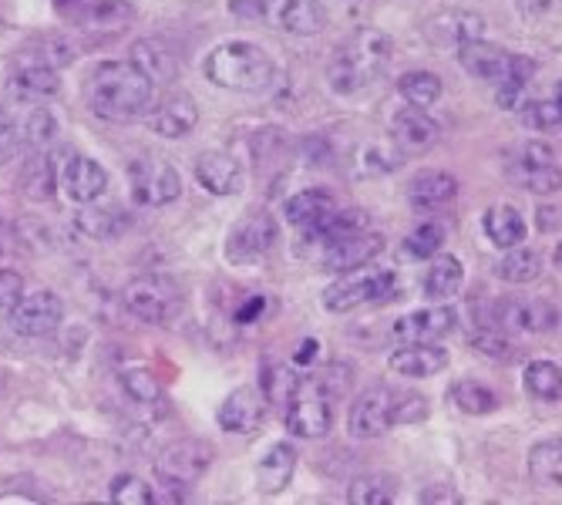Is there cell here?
I'll use <instances>...</instances> for the list:
<instances>
[{
    "label": "cell",
    "instance_id": "obj_42",
    "mask_svg": "<svg viewBox=\"0 0 562 505\" xmlns=\"http://www.w3.org/2000/svg\"><path fill=\"white\" fill-rule=\"evenodd\" d=\"M18 132H21V138L31 148H44L47 142H55L58 122H55V115H50L47 109H27V115L18 122Z\"/></svg>",
    "mask_w": 562,
    "mask_h": 505
},
{
    "label": "cell",
    "instance_id": "obj_45",
    "mask_svg": "<svg viewBox=\"0 0 562 505\" xmlns=\"http://www.w3.org/2000/svg\"><path fill=\"white\" fill-rule=\"evenodd\" d=\"M122 388L132 401L138 404H156L162 397V388H159V378L151 374L148 368H125L122 371Z\"/></svg>",
    "mask_w": 562,
    "mask_h": 505
},
{
    "label": "cell",
    "instance_id": "obj_5",
    "mask_svg": "<svg viewBox=\"0 0 562 505\" xmlns=\"http://www.w3.org/2000/svg\"><path fill=\"white\" fill-rule=\"evenodd\" d=\"M233 11L246 18H260L270 27L300 37L321 34L327 24V11L321 0H243V4H233Z\"/></svg>",
    "mask_w": 562,
    "mask_h": 505
},
{
    "label": "cell",
    "instance_id": "obj_41",
    "mask_svg": "<svg viewBox=\"0 0 562 505\" xmlns=\"http://www.w3.org/2000/svg\"><path fill=\"white\" fill-rule=\"evenodd\" d=\"M55 182H58V176H55V166L47 162V156H34L21 176V189L31 199H50L55 195Z\"/></svg>",
    "mask_w": 562,
    "mask_h": 505
},
{
    "label": "cell",
    "instance_id": "obj_27",
    "mask_svg": "<svg viewBox=\"0 0 562 505\" xmlns=\"http://www.w3.org/2000/svg\"><path fill=\"white\" fill-rule=\"evenodd\" d=\"M334 210H337V202H334L330 192H324V189H303V192L286 199L283 216H286V223H293L300 229H311V226L324 223Z\"/></svg>",
    "mask_w": 562,
    "mask_h": 505
},
{
    "label": "cell",
    "instance_id": "obj_55",
    "mask_svg": "<svg viewBox=\"0 0 562 505\" xmlns=\"http://www.w3.org/2000/svg\"><path fill=\"white\" fill-rule=\"evenodd\" d=\"M263 311H267V300H263V296H252V300L246 303V307H239L236 321H239V324H252Z\"/></svg>",
    "mask_w": 562,
    "mask_h": 505
},
{
    "label": "cell",
    "instance_id": "obj_12",
    "mask_svg": "<svg viewBox=\"0 0 562 505\" xmlns=\"http://www.w3.org/2000/svg\"><path fill=\"white\" fill-rule=\"evenodd\" d=\"M495 324L505 330L549 334L559 327V311L542 296H505L495 307Z\"/></svg>",
    "mask_w": 562,
    "mask_h": 505
},
{
    "label": "cell",
    "instance_id": "obj_34",
    "mask_svg": "<svg viewBox=\"0 0 562 505\" xmlns=\"http://www.w3.org/2000/svg\"><path fill=\"white\" fill-rule=\"evenodd\" d=\"M462 280H465V267L458 263V257H435L431 270L425 273V293L431 300H448L458 293Z\"/></svg>",
    "mask_w": 562,
    "mask_h": 505
},
{
    "label": "cell",
    "instance_id": "obj_19",
    "mask_svg": "<svg viewBox=\"0 0 562 505\" xmlns=\"http://www.w3.org/2000/svg\"><path fill=\"white\" fill-rule=\"evenodd\" d=\"M387 364L401 378H431L448 368V350L438 344H407L391 354Z\"/></svg>",
    "mask_w": 562,
    "mask_h": 505
},
{
    "label": "cell",
    "instance_id": "obj_15",
    "mask_svg": "<svg viewBox=\"0 0 562 505\" xmlns=\"http://www.w3.org/2000/svg\"><path fill=\"white\" fill-rule=\"evenodd\" d=\"M263 412H267V397L257 388H236L220 404L216 422L226 435H249L263 422Z\"/></svg>",
    "mask_w": 562,
    "mask_h": 505
},
{
    "label": "cell",
    "instance_id": "obj_6",
    "mask_svg": "<svg viewBox=\"0 0 562 505\" xmlns=\"http://www.w3.org/2000/svg\"><path fill=\"white\" fill-rule=\"evenodd\" d=\"M128 182L138 206H169L182 192L179 172L156 156H138L128 162Z\"/></svg>",
    "mask_w": 562,
    "mask_h": 505
},
{
    "label": "cell",
    "instance_id": "obj_37",
    "mask_svg": "<svg viewBox=\"0 0 562 505\" xmlns=\"http://www.w3.org/2000/svg\"><path fill=\"white\" fill-rule=\"evenodd\" d=\"M397 91L404 94L407 105H415V109H431L435 101L441 98V78L431 75V71H407V75H401Z\"/></svg>",
    "mask_w": 562,
    "mask_h": 505
},
{
    "label": "cell",
    "instance_id": "obj_51",
    "mask_svg": "<svg viewBox=\"0 0 562 505\" xmlns=\"http://www.w3.org/2000/svg\"><path fill=\"white\" fill-rule=\"evenodd\" d=\"M24 296V277L14 270H0V311H14Z\"/></svg>",
    "mask_w": 562,
    "mask_h": 505
},
{
    "label": "cell",
    "instance_id": "obj_38",
    "mask_svg": "<svg viewBox=\"0 0 562 505\" xmlns=\"http://www.w3.org/2000/svg\"><path fill=\"white\" fill-rule=\"evenodd\" d=\"M522 384L536 401H562V368L552 361H532Z\"/></svg>",
    "mask_w": 562,
    "mask_h": 505
},
{
    "label": "cell",
    "instance_id": "obj_52",
    "mask_svg": "<svg viewBox=\"0 0 562 505\" xmlns=\"http://www.w3.org/2000/svg\"><path fill=\"white\" fill-rule=\"evenodd\" d=\"M516 162H529V166H555V156L546 142H526L516 152Z\"/></svg>",
    "mask_w": 562,
    "mask_h": 505
},
{
    "label": "cell",
    "instance_id": "obj_20",
    "mask_svg": "<svg viewBox=\"0 0 562 505\" xmlns=\"http://www.w3.org/2000/svg\"><path fill=\"white\" fill-rule=\"evenodd\" d=\"M61 186H65V195L71 202H78V206H88V202H94L101 192L109 189V176L105 169H101L94 159H71L61 172Z\"/></svg>",
    "mask_w": 562,
    "mask_h": 505
},
{
    "label": "cell",
    "instance_id": "obj_10",
    "mask_svg": "<svg viewBox=\"0 0 562 505\" xmlns=\"http://www.w3.org/2000/svg\"><path fill=\"white\" fill-rule=\"evenodd\" d=\"M391 293H394L391 270H378V273H364V277H344L324 290V307L330 314H347V311L364 307L371 300H384Z\"/></svg>",
    "mask_w": 562,
    "mask_h": 505
},
{
    "label": "cell",
    "instance_id": "obj_24",
    "mask_svg": "<svg viewBox=\"0 0 562 505\" xmlns=\"http://www.w3.org/2000/svg\"><path fill=\"white\" fill-rule=\"evenodd\" d=\"M391 135L404 152H425L438 142V125L422 109H401L391 119Z\"/></svg>",
    "mask_w": 562,
    "mask_h": 505
},
{
    "label": "cell",
    "instance_id": "obj_56",
    "mask_svg": "<svg viewBox=\"0 0 562 505\" xmlns=\"http://www.w3.org/2000/svg\"><path fill=\"white\" fill-rule=\"evenodd\" d=\"M317 350H321V344H317L314 337H306V340H300V347H296V354H293V361H296V364H311V361H317Z\"/></svg>",
    "mask_w": 562,
    "mask_h": 505
},
{
    "label": "cell",
    "instance_id": "obj_30",
    "mask_svg": "<svg viewBox=\"0 0 562 505\" xmlns=\"http://www.w3.org/2000/svg\"><path fill=\"white\" fill-rule=\"evenodd\" d=\"M135 21V8L128 0H91V4L81 8V24L88 31H105V34H119Z\"/></svg>",
    "mask_w": 562,
    "mask_h": 505
},
{
    "label": "cell",
    "instance_id": "obj_50",
    "mask_svg": "<svg viewBox=\"0 0 562 505\" xmlns=\"http://www.w3.org/2000/svg\"><path fill=\"white\" fill-rule=\"evenodd\" d=\"M306 381H311L317 391H324L327 397H344L347 394V388L353 384V371L347 368V364H327L324 371H317V374H306Z\"/></svg>",
    "mask_w": 562,
    "mask_h": 505
},
{
    "label": "cell",
    "instance_id": "obj_16",
    "mask_svg": "<svg viewBox=\"0 0 562 505\" xmlns=\"http://www.w3.org/2000/svg\"><path fill=\"white\" fill-rule=\"evenodd\" d=\"M458 61H462V68L479 78V81H488V85H502L508 78V71H513V55H508L505 47L498 44H488V41H469L458 47Z\"/></svg>",
    "mask_w": 562,
    "mask_h": 505
},
{
    "label": "cell",
    "instance_id": "obj_25",
    "mask_svg": "<svg viewBox=\"0 0 562 505\" xmlns=\"http://www.w3.org/2000/svg\"><path fill=\"white\" fill-rule=\"evenodd\" d=\"M293 472H296V448L290 441H277L267 448V454L257 465V485H260V492L277 495L290 485Z\"/></svg>",
    "mask_w": 562,
    "mask_h": 505
},
{
    "label": "cell",
    "instance_id": "obj_7",
    "mask_svg": "<svg viewBox=\"0 0 562 505\" xmlns=\"http://www.w3.org/2000/svg\"><path fill=\"white\" fill-rule=\"evenodd\" d=\"M330 425H334V397H327L306 378H300L296 394L286 401V428L296 438H324Z\"/></svg>",
    "mask_w": 562,
    "mask_h": 505
},
{
    "label": "cell",
    "instance_id": "obj_11",
    "mask_svg": "<svg viewBox=\"0 0 562 505\" xmlns=\"http://www.w3.org/2000/svg\"><path fill=\"white\" fill-rule=\"evenodd\" d=\"M65 321V300L55 290H34L24 293L21 303L11 311V324L24 337H47L55 334Z\"/></svg>",
    "mask_w": 562,
    "mask_h": 505
},
{
    "label": "cell",
    "instance_id": "obj_23",
    "mask_svg": "<svg viewBox=\"0 0 562 505\" xmlns=\"http://www.w3.org/2000/svg\"><path fill=\"white\" fill-rule=\"evenodd\" d=\"M195 122H199V109L189 94H172L148 115V128L162 138H182L195 128Z\"/></svg>",
    "mask_w": 562,
    "mask_h": 505
},
{
    "label": "cell",
    "instance_id": "obj_2",
    "mask_svg": "<svg viewBox=\"0 0 562 505\" xmlns=\"http://www.w3.org/2000/svg\"><path fill=\"white\" fill-rule=\"evenodd\" d=\"M391 61V37L371 27L353 31L330 61V88L337 94H357L364 91L374 78L384 75Z\"/></svg>",
    "mask_w": 562,
    "mask_h": 505
},
{
    "label": "cell",
    "instance_id": "obj_49",
    "mask_svg": "<svg viewBox=\"0 0 562 505\" xmlns=\"http://www.w3.org/2000/svg\"><path fill=\"white\" fill-rule=\"evenodd\" d=\"M425 415H428V397L425 394L394 391V408H391L394 425H415V422H425Z\"/></svg>",
    "mask_w": 562,
    "mask_h": 505
},
{
    "label": "cell",
    "instance_id": "obj_48",
    "mask_svg": "<svg viewBox=\"0 0 562 505\" xmlns=\"http://www.w3.org/2000/svg\"><path fill=\"white\" fill-rule=\"evenodd\" d=\"M472 350H479L482 358H488L495 364H513L519 358V347L513 340H505L502 334H492V330L472 337Z\"/></svg>",
    "mask_w": 562,
    "mask_h": 505
},
{
    "label": "cell",
    "instance_id": "obj_36",
    "mask_svg": "<svg viewBox=\"0 0 562 505\" xmlns=\"http://www.w3.org/2000/svg\"><path fill=\"white\" fill-rule=\"evenodd\" d=\"M128 220L122 216V210H94L88 202V210L78 213V229L88 239H119L125 233Z\"/></svg>",
    "mask_w": 562,
    "mask_h": 505
},
{
    "label": "cell",
    "instance_id": "obj_4",
    "mask_svg": "<svg viewBox=\"0 0 562 505\" xmlns=\"http://www.w3.org/2000/svg\"><path fill=\"white\" fill-rule=\"evenodd\" d=\"M122 303H125V311L142 324H172L186 307L179 283L162 273L135 277L122 290Z\"/></svg>",
    "mask_w": 562,
    "mask_h": 505
},
{
    "label": "cell",
    "instance_id": "obj_43",
    "mask_svg": "<svg viewBox=\"0 0 562 505\" xmlns=\"http://www.w3.org/2000/svg\"><path fill=\"white\" fill-rule=\"evenodd\" d=\"M445 243V229L438 223H422L404 236V252L415 260H431Z\"/></svg>",
    "mask_w": 562,
    "mask_h": 505
},
{
    "label": "cell",
    "instance_id": "obj_31",
    "mask_svg": "<svg viewBox=\"0 0 562 505\" xmlns=\"http://www.w3.org/2000/svg\"><path fill=\"white\" fill-rule=\"evenodd\" d=\"M529 475L546 489H562V438H546L529 448Z\"/></svg>",
    "mask_w": 562,
    "mask_h": 505
},
{
    "label": "cell",
    "instance_id": "obj_3",
    "mask_svg": "<svg viewBox=\"0 0 562 505\" xmlns=\"http://www.w3.org/2000/svg\"><path fill=\"white\" fill-rule=\"evenodd\" d=\"M273 75V58L252 41H223L206 55V78L226 91H263Z\"/></svg>",
    "mask_w": 562,
    "mask_h": 505
},
{
    "label": "cell",
    "instance_id": "obj_13",
    "mask_svg": "<svg viewBox=\"0 0 562 505\" xmlns=\"http://www.w3.org/2000/svg\"><path fill=\"white\" fill-rule=\"evenodd\" d=\"M391 408H394V391L391 388H371V391H364L361 397L350 404L347 431L353 438H378V435H384L394 425Z\"/></svg>",
    "mask_w": 562,
    "mask_h": 505
},
{
    "label": "cell",
    "instance_id": "obj_21",
    "mask_svg": "<svg viewBox=\"0 0 562 505\" xmlns=\"http://www.w3.org/2000/svg\"><path fill=\"white\" fill-rule=\"evenodd\" d=\"M195 179L206 186L213 195H229L243 182V166L229 152H202L195 159Z\"/></svg>",
    "mask_w": 562,
    "mask_h": 505
},
{
    "label": "cell",
    "instance_id": "obj_54",
    "mask_svg": "<svg viewBox=\"0 0 562 505\" xmlns=\"http://www.w3.org/2000/svg\"><path fill=\"white\" fill-rule=\"evenodd\" d=\"M422 502H425V505H458V502H462V495L451 492V489H445V485H431V489L422 492Z\"/></svg>",
    "mask_w": 562,
    "mask_h": 505
},
{
    "label": "cell",
    "instance_id": "obj_22",
    "mask_svg": "<svg viewBox=\"0 0 562 505\" xmlns=\"http://www.w3.org/2000/svg\"><path fill=\"white\" fill-rule=\"evenodd\" d=\"M132 65H135L151 85H156V88L172 85L176 75H179L176 55H172V50H169L162 41H156V37L135 41V47H132Z\"/></svg>",
    "mask_w": 562,
    "mask_h": 505
},
{
    "label": "cell",
    "instance_id": "obj_53",
    "mask_svg": "<svg viewBox=\"0 0 562 505\" xmlns=\"http://www.w3.org/2000/svg\"><path fill=\"white\" fill-rule=\"evenodd\" d=\"M18 138H21V132H18V119H14L4 105H0V159L11 156L14 145H18Z\"/></svg>",
    "mask_w": 562,
    "mask_h": 505
},
{
    "label": "cell",
    "instance_id": "obj_47",
    "mask_svg": "<svg viewBox=\"0 0 562 505\" xmlns=\"http://www.w3.org/2000/svg\"><path fill=\"white\" fill-rule=\"evenodd\" d=\"M522 125L532 132H552L562 125V109L559 101H526L522 105Z\"/></svg>",
    "mask_w": 562,
    "mask_h": 505
},
{
    "label": "cell",
    "instance_id": "obj_60",
    "mask_svg": "<svg viewBox=\"0 0 562 505\" xmlns=\"http://www.w3.org/2000/svg\"><path fill=\"white\" fill-rule=\"evenodd\" d=\"M0 252H4V233H0Z\"/></svg>",
    "mask_w": 562,
    "mask_h": 505
},
{
    "label": "cell",
    "instance_id": "obj_39",
    "mask_svg": "<svg viewBox=\"0 0 562 505\" xmlns=\"http://www.w3.org/2000/svg\"><path fill=\"white\" fill-rule=\"evenodd\" d=\"M508 176H513V182H519L526 192H536V195H549L562 186V172L555 166H529V162L513 159Z\"/></svg>",
    "mask_w": 562,
    "mask_h": 505
},
{
    "label": "cell",
    "instance_id": "obj_26",
    "mask_svg": "<svg viewBox=\"0 0 562 505\" xmlns=\"http://www.w3.org/2000/svg\"><path fill=\"white\" fill-rule=\"evenodd\" d=\"M454 195H458V179L441 169H425L407 182V199H412L418 210H438Z\"/></svg>",
    "mask_w": 562,
    "mask_h": 505
},
{
    "label": "cell",
    "instance_id": "obj_33",
    "mask_svg": "<svg viewBox=\"0 0 562 505\" xmlns=\"http://www.w3.org/2000/svg\"><path fill=\"white\" fill-rule=\"evenodd\" d=\"M495 273L508 283H532L542 273V252L529 246H513L505 257L495 263Z\"/></svg>",
    "mask_w": 562,
    "mask_h": 505
},
{
    "label": "cell",
    "instance_id": "obj_32",
    "mask_svg": "<svg viewBox=\"0 0 562 505\" xmlns=\"http://www.w3.org/2000/svg\"><path fill=\"white\" fill-rule=\"evenodd\" d=\"M485 233L498 249H513L526 239V220L516 206H492L485 213Z\"/></svg>",
    "mask_w": 562,
    "mask_h": 505
},
{
    "label": "cell",
    "instance_id": "obj_1",
    "mask_svg": "<svg viewBox=\"0 0 562 505\" xmlns=\"http://www.w3.org/2000/svg\"><path fill=\"white\" fill-rule=\"evenodd\" d=\"M151 85L132 61H101L85 85L88 109L109 122H135L151 105Z\"/></svg>",
    "mask_w": 562,
    "mask_h": 505
},
{
    "label": "cell",
    "instance_id": "obj_8",
    "mask_svg": "<svg viewBox=\"0 0 562 505\" xmlns=\"http://www.w3.org/2000/svg\"><path fill=\"white\" fill-rule=\"evenodd\" d=\"M210 465H213V445L202 438H182L162 451L156 472L166 485L189 489L199 475H206Z\"/></svg>",
    "mask_w": 562,
    "mask_h": 505
},
{
    "label": "cell",
    "instance_id": "obj_58",
    "mask_svg": "<svg viewBox=\"0 0 562 505\" xmlns=\"http://www.w3.org/2000/svg\"><path fill=\"white\" fill-rule=\"evenodd\" d=\"M552 260H555V267H559V270H562V243H559V246H555V252H552Z\"/></svg>",
    "mask_w": 562,
    "mask_h": 505
},
{
    "label": "cell",
    "instance_id": "obj_40",
    "mask_svg": "<svg viewBox=\"0 0 562 505\" xmlns=\"http://www.w3.org/2000/svg\"><path fill=\"white\" fill-rule=\"evenodd\" d=\"M451 401L458 404V412L465 415H492L498 408V397L492 388L479 384V381H462L451 388Z\"/></svg>",
    "mask_w": 562,
    "mask_h": 505
},
{
    "label": "cell",
    "instance_id": "obj_46",
    "mask_svg": "<svg viewBox=\"0 0 562 505\" xmlns=\"http://www.w3.org/2000/svg\"><path fill=\"white\" fill-rule=\"evenodd\" d=\"M112 502L115 505H156V492L151 485H145L138 475H119L112 482Z\"/></svg>",
    "mask_w": 562,
    "mask_h": 505
},
{
    "label": "cell",
    "instance_id": "obj_29",
    "mask_svg": "<svg viewBox=\"0 0 562 505\" xmlns=\"http://www.w3.org/2000/svg\"><path fill=\"white\" fill-rule=\"evenodd\" d=\"M78 55V47L71 37L65 34H50V37H37L31 41L24 50H21V61L18 65H34V68H50V71H58L65 65H71Z\"/></svg>",
    "mask_w": 562,
    "mask_h": 505
},
{
    "label": "cell",
    "instance_id": "obj_9",
    "mask_svg": "<svg viewBox=\"0 0 562 505\" xmlns=\"http://www.w3.org/2000/svg\"><path fill=\"white\" fill-rule=\"evenodd\" d=\"M277 236H280V229L270 213H249L226 236V260L229 263H257L277 246Z\"/></svg>",
    "mask_w": 562,
    "mask_h": 505
},
{
    "label": "cell",
    "instance_id": "obj_59",
    "mask_svg": "<svg viewBox=\"0 0 562 505\" xmlns=\"http://www.w3.org/2000/svg\"><path fill=\"white\" fill-rule=\"evenodd\" d=\"M555 101H559V109H562V81H559V91H555Z\"/></svg>",
    "mask_w": 562,
    "mask_h": 505
},
{
    "label": "cell",
    "instance_id": "obj_18",
    "mask_svg": "<svg viewBox=\"0 0 562 505\" xmlns=\"http://www.w3.org/2000/svg\"><path fill=\"white\" fill-rule=\"evenodd\" d=\"M482 27H485V21L472 11H441L425 24V37L435 47H454L458 50L469 41H479Z\"/></svg>",
    "mask_w": 562,
    "mask_h": 505
},
{
    "label": "cell",
    "instance_id": "obj_44",
    "mask_svg": "<svg viewBox=\"0 0 562 505\" xmlns=\"http://www.w3.org/2000/svg\"><path fill=\"white\" fill-rule=\"evenodd\" d=\"M296 388H300V378L290 368H283V364H267L263 368V397L267 401L286 408V401L296 394Z\"/></svg>",
    "mask_w": 562,
    "mask_h": 505
},
{
    "label": "cell",
    "instance_id": "obj_28",
    "mask_svg": "<svg viewBox=\"0 0 562 505\" xmlns=\"http://www.w3.org/2000/svg\"><path fill=\"white\" fill-rule=\"evenodd\" d=\"M11 94L34 105V101H47L61 91V81H58V71L50 68H34V65H18L11 81H8Z\"/></svg>",
    "mask_w": 562,
    "mask_h": 505
},
{
    "label": "cell",
    "instance_id": "obj_35",
    "mask_svg": "<svg viewBox=\"0 0 562 505\" xmlns=\"http://www.w3.org/2000/svg\"><path fill=\"white\" fill-rule=\"evenodd\" d=\"M347 498L353 505H391L397 498V482L391 475H361L347 485Z\"/></svg>",
    "mask_w": 562,
    "mask_h": 505
},
{
    "label": "cell",
    "instance_id": "obj_17",
    "mask_svg": "<svg viewBox=\"0 0 562 505\" xmlns=\"http://www.w3.org/2000/svg\"><path fill=\"white\" fill-rule=\"evenodd\" d=\"M458 324V314L451 307H425L415 314H404L394 324V337L404 344H438L448 337Z\"/></svg>",
    "mask_w": 562,
    "mask_h": 505
},
{
    "label": "cell",
    "instance_id": "obj_14",
    "mask_svg": "<svg viewBox=\"0 0 562 505\" xmlns=\"http://www.w3.org/2000/svg\"><path fill=\"white\" fill-rule=\"evenodd\" d=\"M381 252H384V236L364 229V233H353V236L334 243L321 257V263L330 273H350V270H364L371 260L381 257Z\"/></svg>",
    "mask_w": 562,
    "mask_h": 505
},
{
    "label": "cell",
    "instance_id": "obj_57",
    "mask_svg": "<svg viewBox=\"0 0 562 505\" xmlns=\"http://www.w3.org/2000/svg\"><path fill=\"white\" fill-rule=\"evenodd\" d=\"M334 4H337V11H340L344 18H357V14H364V11H368L371 0H334Z\"/></svg>",
    "mask_w": 562,
    "mask_h": 505
}]
</instances>
